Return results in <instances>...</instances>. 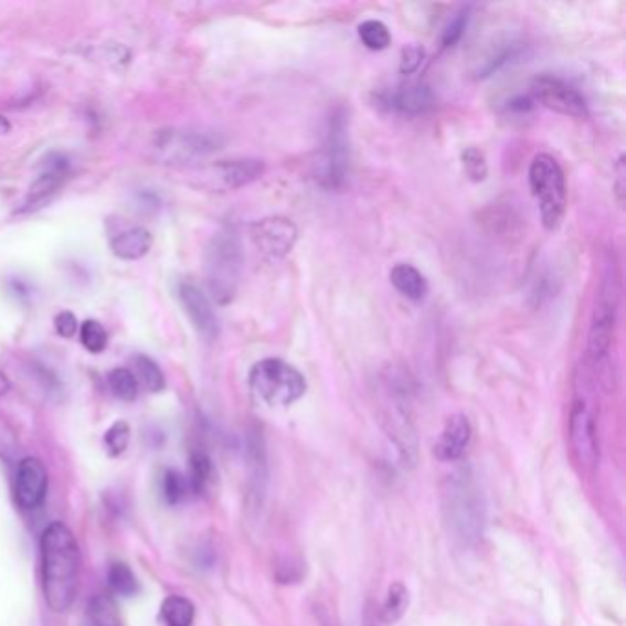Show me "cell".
<instances>
[{"instance_id":"cell-29","label":"cell","mask_w":626,"mask_h":626,"mask_svg":"<svg viewBox=\"0 0 626 626\" xmlns=\"http://www.w3.org/2000/svg\"><path fill=\"white\" fill-rule=\"evenodd\" d=\"M131 439V428L126 421H116L109 431L105 432L104 443L110 458H116L120 454L126 453L127 445Z\"/></svg>"},{"instance_id":"cell-3","label":"cell","mask_w":626,"mask_h":626,"mask_svg":"<svg viewBox=\"0 0 626 626\" xmlns=\"http://www.w3.org/2000/svg\"><path fill=\"white\" fill-rule=\"evenodd\" d=\"M529 188L539 202L540 219L545 230H556L566 213L567 185L561 163L548 153H540L529 166Z\"/></svg>"},{"instance_id":"cell-21","label":"cell","mask_w":626,"mask_h":626,"mask_svg":"<svg viewBox=\"0 0 626 626\" xmlns=\"http://www.w3.org/2000/svg\"><path fill=\"white\" fill-rule=\"evenodd\" d=\"M215 484V469L212 459L206 454L197 453L191 456V478L190 489L195 490L197 495H206Z\"/></svg>"},{"instance_id":"cell-26","label":"cell","mask_w":626,"mask_h":626,"mask_svg":"<svg viewBox=\"0 0 626 626\" xmlns=\"http://www.w3.org/2000/svg\"><path fill=\"white\" fill-rule=\"evenodd\" d=\"M409 608V590L401 583H395L388 590V597L382 606V619L386 623H395L404 616Z\"/></svg>"},{"instance_id":"cell-25","label":"cell","mask_w":626,"mask_h":626,"mask_svg":"<svg viewBox=\"0 0 626 626\" xmlns=\"http://www.w3.org/2000/svg\"><path fill=\"white\" fill-rule=\"evenodd\" d=\"M107 382H109L113 395L120 399V401L131 403V401L138 397V381L131 370L116 368V370L110 371Z\"/></svg>"},{"instance_id":"cell-20","label":"cell","mask_w":626,"mask_h":626,"mask_svg":"<svg viewBox=\"0 0 626 626\" xmlns=\"http://www.w3.org/2000/svg\"><path fill=\"white\" fill-rule=\"evenodd\" d=\"M87 617L91 626H121L120 612L109 595H96L88 601Z\"/></svg>"},{"instance_id":"cell-17","label":"cell","mask_w":626,"mask_h":626,"mask_svg":"<svg viewBox=\"0 0 626 626\" xmlns=\"http://www.w3.org/2000/svg\"><path fill=\"white\" fill-rule=\"evenodd\" d=\"M390 279L397 293L412 301L425 300L428 295V282L425 276L410 263H397L390 273Z\"/></svg>"},{"instance_id":"cell-30","label":"cell","mask_w":626,"mask_h":626,"mask_svg":"<svg viewBox=\"0 0 626 626\" xmlns=\"http://www.w3.org/2000/svg\"><path fill=\"white\" fill-rule=\"evenodd\" d=\"M470 22V8H464V10L458 11L453 21L448 22L447 28L443 30L442 44L443 49H453L456 44L461 41L465 32H467V26Z\"/></svg>"},{"instance_id":"cell-22","label":"cell","mask_w":626,"mask_h":626,"mask_svg":"<svg viewBox=\"0 0 626 626\" xmlns=\"http://www.w3.org/2000/svg\"><path fill=\"white\" fill-rule=\"evenodd\" d=\"M135 376H137L138 384L142 382L149 392H162L166 388V376L162 370L158 368L153 359H149L146 354L135 357Z\"/></svg>"},{"instance_id":"cell-24","label":"cell","mask_w":626,"mask_h":626,"mask_svg":"<svg viewBox=\"0 0 626 626\" xmlns=\"http://www.w3.org/2000/svg\"><path fill=\"white\" fill-rule=\"evenodd\" d=\"M359 38L365 49L373 50V52L386 50L392 44V33L388 30L386 24L375 21V19H370V21L360 24Z\"/></svg>"},{"instance_id":"cell-37","label":"cell","mask_w":626,"mask_h":626,"mask_svg":"<svg viewBox=\"0 0 626 626\" xmlns=\"http://www.w3.org/2000/svg\"><path fill=\"white\" fill-rule=\"evenodd\" d=\"M10 131H11L10 121H8V118H4V116L0 115V137H2V135H8V132Z\"/></svg>"},{"instance_id":"cell-15","label":"cell","mask_w":626,"mask_h":626,"mask_svg":"<svg viewBox=\"0 0 626 626\" xmlns=\"http://www.w3.org/2000/svg\"><path fill=\"white\" fill-rule=\"evenodd\" d=\"M153 246V235L148 229L135 226L110 240V251L121 262H138L148 256Z\"/></svg>"},{"instance_id":"cell-10","label":"cell","mask_w":626,"mask_h":626,"mask_svg":"<svg viewBox=\"0 0 626 626\" xmlns=\"http://www.w3.org/2000/svg\"><path fill=\"white\" fill-rule=\"evenodd\" d=\"M570 442H572L573 454L577 456L579 464H583L584 467H595L600 459V443H597L594 412L581 397L573 404L572 417H570Z\"/></svg>"},{"instance_id":"cell-36","label":"cell","mask_w":626,"mask_h":626,"mask_svg":"<svg viewBox=\"0 0 626 626\" xmlns=\"http://www.w3.org/2000/svg\"><path fill=\"white\" fill-rule=\"evenodd\" d=\"M8 392H10V381H8V376L0 371V395H6Z\"/></svg>"},{"instance_id":"cell-19","label":"cell","mask_w":626,"mask_h":626,"mask_svg":"<svg viewBox=\"0 0 626 626\" xmlns=\"http://www.w3.org/2000/svg\"><path fill=\"white\" fill-rule=\"evenodd\" d=\"M162 619L168 626H193L195 606L182 595H169L162 603Z\"/></svg>"},{"instance_id":"cell-34","label":"cell","mask_w":626,"mask_h":626,"mask_svg":"<svg viewBox=\"0 0 626 626\" xmlns=\"http://www.w3.org/2000/svg\"><path fill=\"white\" fill-rule=\"evenodd\" d=\"M54 326L57 335L63 338H74L76 332L79 331L77 318L71 311H63L55 316Z\"/></svg>"},{"instance_id":"cell-4","label":"cell","mask_w":626,"mask_h":626,"mask_svg":"<svg viewBox=\"0 0 626 626\" xmlns=\"http://www.w3.org/2000/svg\"><path fill=\"white\" fill-rule=\"evenodd\" d=\"M248 382L252 392L270 406H289L307 392L306 376L282 359L259 360L252 368Z\"/></svg>"},{"instance_id":"cell-27","label":"cell","mask_w":626,"mask_h":626,"mask_svg":"<svg viewBox=\"0 0 626 626\" xmlns=\"http://www.w3.org/2000/svg\"><path fill=\"white\" fill-rule=\"evenodd\" d=\"M79 340H82L83 348L87 349L88 353L99 354L104 353L109 343L107 331L98 320L83 321L79 326Z\"/></svg>"},{"instance_id":"cell-18","label":"cell","mask_w":626,"mask_h":626,"mask_svg":"<svg viewBox=\"0 0 626 626\" xmlns=\"http://www.w3.org/2000/svg\"><path fill=\"white\" fill-rule=\"evenodd\" d=\"M66 169H68V162H66L63 157H57L55 162H50L49 171H44V173L41 174L35 182H33L32 188H30L26 206H30V204H38V202L49 199L50 195H54L57 188H60L61 182L65 179Z\"/></svg>"},{"instance_id":"cell-35","label":"cell","mask_w":626,"mask_h":626,"mask_svg":"<svg viewBox=\"0 0 626 626\" xmlns=\"http://www.w3.org/2000/svg\"><path fill=\"white\" fill-rule=\"evenodd\" d=\"M533 98L531 96H517V98L509 102V109L518 110V113H526L533 107Z\"/></svg>"},{"instance_id":"cell-31","label":"cell","mask_w":626,"mask_h":626,"mask_svg":"<svg viewBox=\"0 0 626 626\" xmlns=\"http://www.w3.org/2000/svg\"><path fill=\"white\" fill-rule=\"evenodd\" d=\"M461 163H464L465 174L473 182H484L489 174V166L485 160V155L476 148H467L461 153Z\"/></svg>"},{"instance_id":"cell-14","label":"cell","mask_w":626,"mask_h":626,"mask_svg":"<svg viewBox=\"0 0 626 626\" xmlns=\"http://www.w3.org/2000/svg\"><path fill=\"white\" fill-rule=\"evenodd\" d=\"M473 437V426L467 415L456 414L448 417L442 437L436 443V458L442 461H456L464 456Z\"/></svg>"},{"instance_id":"cell-5","label":"cell","mask_w":626,"mask_h":626,"mask_svg":"<svg viewBox=\"0 0 626 626\" xmlns=\"http://www.w3.org/2000/svg\"><path fill=\"white\" fill-rule=\"evenodd\" d=\"M617 278L614 267L606 268L603 282H601L597 304H595L594 318L590 327L588 359L595 370H600L603 360L608 359L612 340H614V327H616L617 312Z\"/></svg>"},{"instance_id":"cell-8","label":"cell","mask_w":626,"mask_h":626,"mask_svg":"<svg viewBox=\"0 0 626 626\" xmlns=\"http://www.w3.org/2000/svg\"><path fill=\"white\" fill-rule=\"evenodd\" d=\"M265 173V162L257 158H240L215 162L199 173L201 184L208 190L232 191L252 184Z\"/></svg>"},{"instance_id":"cell-2","label":"cell","mask_w":626,"mask_h":626,"mask_svg":"<svg viewBox=\"0 0 626 626\" xmlns=\"http://www.w3.org/2000/svg\"><path fill=\"white\" fill-rule=\"evenodd\" d=\"M243 263V245L234 229H223L213 235L206 246L204 273L210 296L219 306H229L237 295Z\"/></svg>"},{"instance_id":"cell-33","label":"cell","mask_w":626,"mask_h":626,"mask_svg":"<svg viewBox=\"0 0 626 626\" xmlns=\"http://www.w3.org/2000/svg\"><path fill=\"white\" fill-rule=\"evenodd\" d=\"M517 44H509V46H506V49H501L498 54L492 55L490 60H487L484 68L479 71V77H489L490 74H495L496 71H500L501 66L506 65V63H509L512 57H517Z\"/></svg>"},{"instance_id":"cell-1","label":"cell","mask_w":626,"mask_h":626,"mask_svg":"<svg viewBox=\"0 0 626 626\" xmlns=\"http://www.w3.org/2000/svg\"><path fill=\"white\" fill-rule=\"evenodd\" d=\"M43 595L55 614L71 611L82 577V553L76 537L63 522H52L41 537Z\"/></svg>"},{"instance_id":"cell-13","label":"cell","mask_w":626,"mask_h":626,"mask_svg":"<svg viewBox=\"0 0 626 626\" xmlns=\"http://www.w3.org/2000/svg\"><path fill=\"white\" fill-rule=\"evenodd\" d=\"M217 146L213 142L212 137H208L204 132H163L157 142V149L163 155V158L171 160H190V158L202 157L210 153Z\"/></svg>"},{"instance_id":"cell-28","label":"cell","mask_w":626,"mask_h":626,"mask_svg":"<svg viewBox=\"0 0 626 626\" xmlns=\"http://www.w3.org/2000/svg\"><path fill=\"white\" fill-rule=\"evenodd\" d=\"M190 490V481H188L182 474L173 469L163 470L162 492L166 503L177 506V503L184 500Z\"/></svg>"},{"instance_id":"cell-32","label":"cell","mask_w":626,"mask_h":626,"mask_svg":"<svg viewBox=\"0 0 626 626\" xmlns=\"http://www.w3.org/2000/svg\"><path fill=\"white\" fill-rule=\"evenodd\" d=\"M423 61H425V49H423L421 44H409V46L401 52V65H399V71H401L403 76H412V74L420 71Z\"/></svg>"},{"instance_id":"cell-11","label":"cell","mask_w":626,"mask_h":626,"mask_svg":"<svg viewBox=\"0 0 626 626\" xmlns=\"http://www.w3.org/2000/svg\"><path fill=\"white\" fill-rule=\"evenodd\" d=\"M49 490V474L38 458L22 459L15 476L17 506L24 511H32L43 506Z\"/></svg>"},{"instance_id":"cell-6","label":"cell","mask_w":626,"mask_h":626,"mask_svg":"<svg viewBox=\"0 0 626 626\" xmlns=\"http://www.w3.org/2000/svg\"><path fill=\"white\" fill-rule=\"evenodd\" d=\"M349 174L348 121L342 109L332 110L321 151L320 179L327 190H342Z\"/></svg>"},{"instance_id":"cell-9","label":"cell","mask_w":626,"mask_h":626,"mask_svg":"<svg viewBox=\"0 0 626 626\" xmlns=\"http://www.w3.org/2000/svg\"><path fill=\"white\" fill-rule=\"evenodd\" d=\"M252 240L263 256L276 262L284 259L298 240V229L290 219L268 217L252 224Z\"/></svg>"},{"instance_id":"cell-23","label":"cell","mask_w":626,"mask_h":626,"mask_svg":"<svg viewBox=\"0 0 626 626\" xmlns=\"http://www.w3.org/2000/svg\"><path fill=\"white\" fill-rule=\"evenodd\" d=\"M107 581H109L110 590H113L116 595H121V597H132V595H137L138 590H140L137 575H135L131 567L124 564V562H116V564L110 566Z\"/></svg>"},{"instance_id":"cell-16","label":"cell","mask_w":626,"mask_h":626,"mask_svg":"<svg viewBox=\"0 0 626 626\" xmlns=\"http://www.w3.org/2000/svg\"><path fill=\"white\" fill-rule=\"evenodd\" d=\"M432 102L431 88L420 82L404 83L388 99L390 107L404 115H423L431 109Z\"/></svg>"},{"instance_id":"cell-7","label":"cell","mask_w":626,"mask_h":626,"mask_svg":"<svg viewBox=\"0 0 626 626\" xmlns=\"http://www.w3.org/2000/svg\"><path fill=\"white\" fill-rule=\"evenodd\" d=\"M531 98L534 104H540L545 109L562 116L579 118V120H584L590 116L586 98L579 93L577 88L561 77L550 76V74L534 77L531 82Z\"/></svg>"},{"instance_id":"cell-12","label":"cell","mask_w":626,"mask_h":626,"mask_svg":"<svg viewBox=\"0 0 626 626\" xmlns=\"http://www.w3.org/2000/svg\"><path fill=\"white\" fill-rule=\"evenodd\" d=\"M180 301L184 306V311L190 316L191 323L197 331L208 340L219 337L217 315L213 311L210 298L202 293L197 285L182 284L179 290Z\"/></svg>"}]
</instances>
